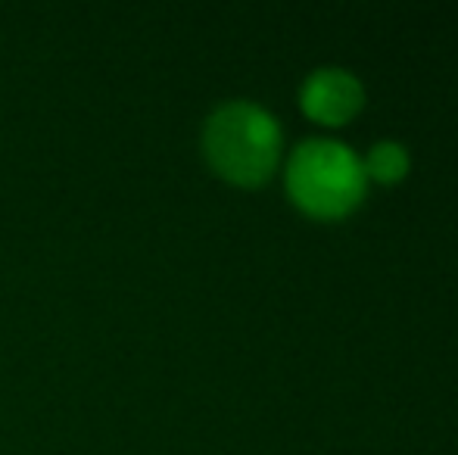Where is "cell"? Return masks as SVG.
I'll return each instance as SVG.
<instances>
[{
	"label": "cell",
	"mask_w": 458,
	"mask_h": 455,
	"mask_svg": "<svg viewBox=\"0 0 458 455\" xmlns=\"http://www.w3.org/2000/svg\"><path fill=\"white\" fill-rule=\"evenodd\" d=\"M203 147L209 165L225 181L256 188L275 172L281 156V131L262 106L234 100L209 115Z\"/></svg>",
	"instance_id": "1"
},
{
	"label": "cell",
	"mask_w": 458,
	"mask_h": 455,
	"mask_svg": "<svg viewBox=\"0 0 458 455\" xmlns=\"http://www.w3.org/2000/svg\"><path fill=\"white\" fill-rule=\"evenodd\" d=\"M290 200L312 219H344L365 197V169L356 153L334 140H306L287 165Z\"/></svg>",
	"instance_id": "2"
},
{
	"label": "cell",
	"mask_w": 458,
	"mask_h": 455,
	"mask_svg": "<svg viewBox=\"0 0 458 455\" xmlns=\"http://www.w3.org/2000/svg\"><path fill=\"white\" fill-rule=\"evenodd\" d=\"M302 113L321 125H344L362 110L365 91L356 75L344 69H318L306 79L300 94Z\"/></svg>",
	"instance_id": "3"
},
{
	"label": "cell",
	"mask_w": 458,
	"mask_h": 455,
	"mask_svg": "<svg viewBox=\"0 0 458 455\" xmlns=\"http://www.w3.org/2000/svg\"><path fill=\"white\" fill-rule=\"evenodd\" d=\"M362 169L374 181L380 184H396L405 178L409 172V153H405L403 144H393V140H384V144H374L371 153H368Z\"/></svg>",
	"instance_id": "4"
}]
</instances>
